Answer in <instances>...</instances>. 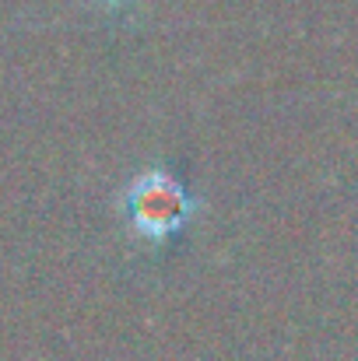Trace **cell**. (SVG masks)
<instances>
[{
	"label": "cell",
	"mask_w": 358,
	"mask_h": 361,
	"mask_svg": "<svg viewBox=\"0 0 358 361\" xmlns=\"http://www.w3.org/2000/svg\"><path fill=\"white\" fill-rule=\"evenodd\" d=\"M99 4H123V0H99Z\"/></svg>",
	"instance_id": "2"
},
{
	"label": "cell",
	"mask_w": 358,
	"mask_h": 361,
	"mask_svg": "<svg viewBox=\"0 0 358 361\" xmlns=\"http://www.w3.org/2000/svg\"><path fill=\"white\" fill-rule=\"evenodd\" d=\"M119 211H123V221L133 239L158 245L169 235H176L183 225H190L197 218L201 204L190 197V190L172 172L144 169L123 186Z\"/></svg>",
	"instance_id": "1"
}]
</instances>
